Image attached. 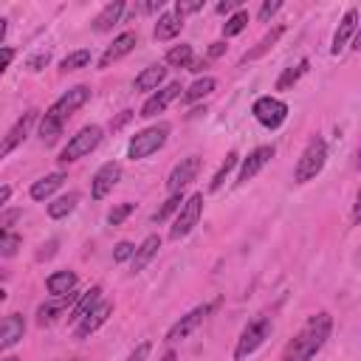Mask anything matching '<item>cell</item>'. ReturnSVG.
<instances>
[{"label": "cell", "mask_w": 361, "mask_h": 361, "mask_svg": "<svg viewBox=\"0 0 361 361\" xmlns=\"http://www.w3.org/2000/svg\"><path fill=\"white\" fill-rule=\"evenodd\" d=\"M102 302V285H93L87 293H82L79 299H76V307H73V313L68 316L71 322H79V319H85L96 305Z\"/></svg>", "instance_id": "obj_26"}, {"label": "cell", "mask_w": 361, "mask_h": 361, "mask_svg": "<svg viewBox=\"0 0 361 361\" xmlns=\"http://www.w3.org/2000/svg\"><path fill=\"white\" fill-rule=\"evenodd\" d=\"M307 68H310V62L307 59H302V62H296V65H290V68H285L282 73H279V79H276V90H290L305 73H307Z\"/></svg>", "instance_id": "obj_29"}, {"label": "cell", "mask_w": 361, "mask_h": 361, "mask_svg": "<svg viewBox=\"0 0 361 361\" xmlns=\"http://www.w3.org/2000/svg\"><path fill=\"white\" fill-rule=\"evenodd\" d=\"M164 361H178V355H175V350H169V353L164 355Z\"/></svg>", "instance_id": "obj_51"}, {"label": "cell", "mask_w": 361, "mask_h": 361, "mask_svg": "<svg viewBox=\"0 0 361 361\" xmlns=\"http://www.w3.org/2000/svg\"><path fill=\"white\" fill-rule=\"evenodd\" d=\"M135 45H138V34H135V31H124V34H118V37L104 48V54L99 56V68H110L116 59L127 56Z\"/></svg>", "instance_id": "obj_15"}, {"label": "cell", "mask_w": 361, "mask_h": 361, "mask_svg": "<svg viewBox=\"0 0 361 361\" xmlns=\"http://www.w3.org/2000/svg\"><path fill=\"white\" fill-rule=\"evenodd\" d=\"M133 254H135V245L130 240H121L113 248V262H127V259H133Z\"/></svg>", "instance_id": "obj_39"}, {"label": "cell", "mask_w": 361, "mask_h": 361, "mask_svg": "<svg viewBox=\"0 0 361 361\" xmlns=\"http://www.w3.org/2000/svg\"><path fill=\"white\" fill-rule=\"evenodd\" d=\"M20 234L17 231H8L6 226H0V257H14L17 248H20Z\"/></svg>", "instance_id": "obj_36"}, {"label": "cell", "mask_w": 361, "mask_h": 361, "mask_svg": "<svg viewBox=\"0 0 361 361\" xmlns=\"http://www.w3.org/2000/svg\"><path fill=\"white\" fill-rule=\"evenodd\" d=\"M118 178H121V164H116V161L102 164V166L96 169L93 180H90V197H93V200L107 197V195L113 192V186L118 183Z\"/></svg>", "instance_id": "obj_12"}, {"label": "cell", "mask_w": 361, "mask_h": 361, "mask_svg": "<svg viewBox=\"0 0 361 361\" xmlns=\"http://www.w3.org/2000/svg\"><path fill=\"white\" fill-rule=\"evenodd\" d=\"M62 183H65V175H62V172H51V175H45V178L34 180L31 189H28V195H31L34 200H48Z\"/></svg>", "instance_id": "obj_22"}, {"label": "cell", "mask_w": 361, "mask_h": 361, "mask_svg": "<svg viewBox=\"0 0 361 361\" xmlns=\"http://www.w3.org/2000/svg\"><path fill=\"white\" fill-rule=\"evenodd\" d=\"M76 299H79V293L71 290V293H65V296H54L51 302H42V305L37 307V324H39V327L54 324V322L68 310V305H73Z\"/></svg>", "instance_id": "obj_16"}, {"label": "cell", "mask_w": 361, "mask_h": 361, "mask_svg": "<svg viewBox=\"0 0 361 361\" xmlns=\"http://www.w3.org/2000/svg\"><path fill=\"white\" fill-rule=\"evenodd\" d=\"M200 8H203V0H178V3H175V14H178V17L195 14V11H200Z\"/></svg>", "instance_id": "obj_40"}, {"label": "cell", "mask_w": 361, "mask_h": 361, "mask_svg": "<svg viewBox=\"0 0 361 361\" xmlns=\"http://www.w3.org/2000/svg\"><path fill=\"white\" fill-rule=\"evenodd\" d=\"M90 59H93V56H90V51H87V48L71 51V54L59 62V71H62V73H68V71H82V68H87V65H90Z\"/></svg>", "instance_id": "obj_31"}, {"label": "cell", "mask_w": 361, "mask_h": 361, "mask_svg": "<svg viewBox=\"0 0 361 361\" xmlns=\"http://www.w3.org/2000/svg\"><path fill=\"white\" fill-rule=\"evenodd\" d=\"M133 214V203H118V206H113L110 212H107V223L110 226H118L121 220H127Z\"/></svg>", "instance_id": "obj_38"}, {"label": "cell", "mask_w": 361, "mask_h": 361, "mask_svg": "<svg viewBox=\"0 0 361 361\" xmlns=\"http://www.w3.org/2000/svg\"><path fill=\"white\" fill-rule=\"evenodd\" d=\"M200 214H203V192H195V195H189V197L183 200V206L178 209V217L172 220V228H169V240L186 237V234L197 226Z\"/></svg>", "instance_id": "obj_6"}, {"label": "cell", "mask_w": 361, "mask_h": 361, "mask_svg": "<svg viewBox=\"0 0 361 361\" xmlns=\"http://www.w3.org/2000/svg\"><path fill=\"white\" fill-rule=\"evenodd\" d=\"M110 316H113V302H99V305L85 316V319H79V322H76V330H73V333H76V338H90V336H93V333H96V330H99Z\"/></svg>", "instance_id": "obj_14"}, {"label": "cell", "mask_w": 361, "mask_h": 361, "mask_svg": "<svg viewBox=\"0 0 361 361\" xmlns=\"http://www.w3.org/2000/svg\"><path fill=\"white\" fill-rule=\"evenodd\" d=\"M324 161H327V144H324V138L316 135V138L305 147V152L299 155L296 169H293V180H296V183L313 180V178L324 169Z\"/></svg>", "instance_id": "obj_3"}, {"label": "cell", "mask_w": 361, "mask_h": 361, "mask_svg": "<svg viewBox=\"0 0 361 361\" xmlns=\"http://www.w3.org/2000/svg\"><path fill=\"white\" fill-rule=\"evenodd\" d=\"M37 113H39V110H25V113L11 124V130L0 138V158H6L8 152H14V149L28 138V133H31V127H34V121H37Z\"/></svg>", "instance_id": "obj_9"}, {"label": "cell", "mask_w": 361, "mask_h": 361, "mask_svg": "<svg viewBox=\"0 0 361 361\" xmlns=\"http://www.w3.org/2000/svg\"><path fill=\"white\" fill-rule=\"evenodd\" d=\"M76 203H79V195L76 192H68V195H62V197H56V200L48 203V217L51 220H62V217H68L76 209Z\"/></svg>", "instance_id": "obj_27"}, {"label": "cell", "mask_w": 361, "mask_h": 361, "mask_svg": "<svg viewBox=\"0 0 361 361\" xmlns=\"http://www.w3.org/2000/svg\"><path fill=\"white\" fill-rule=\"evenodd\" d=\"M234 8H240V0H223V3H217V11H220V14H228V11H234Z\"/></svg>", "instance_id": "obj_45"}, {"label": "cell", "mask_w": 361, "mask_h": 361, "mask_svg": "<svg viewBox=\"0 0 361 361\" xmlns=\"http://www.w3.org/2000/svg\"><path fill=\"white\" fill-rule=\"evenodd\" d=\"M180 206H183V192H175V195H169V197L164 200V206H161V209L152 214V223H164V220H166L172 212H178Z\"/></svg>", "instance_id": "obj_37"}, {"label": "cell", "mask_w": 361, "mask_h": 361, "mask_svg": "<svg viewBox=\"0 0 361 361\" xmlns=\"http://www.w3.org/2000/svg\"><path fill=\"white\" fill-rule=\"evenodd\" d=\"M166 79V68L164 65H147L138 76H135V90L147 93V90H158V85Z\"/></svg>", "instance_id": "obj_25"}, {"label": "cell", "mask_w": 361, "mask_h": 361, "mask_svg": "<svg viewBox=\"0 0 361 361\" xmlns=\"http://www.w3.org/2000/svg\"><path fill=\"white\" fill-rule=\"evenodd\" d=\"M226 51V42H212V48H209V56H220Z\"/></svg>", "instance_id": "obj_47"}, {"label": "cell", "mask_w": 361, "mask_h": 361, "mask_svg": "<svg viewBox=\"0 0 361 361\" xmlns=\"http://www.w3.org/2000/svg\"><path fill=\"white\" fill-rule=\"evenodd\" d=\"M121 14H124V3L121 0H116V3H107L99 14H96V20H93V31H99V34H104V31H110L118 20H121Z\"/></svg>", "instance_id": "obj_24"}, {"label": "cell", "mask_w": 361, "mask_h": 361, "mask_svg": "<svg viewBox=\"0 0 361 361\" xmlns=\"http://www.w3.org/2000/svg\"><path fill=\"white\" fill-rule=\"evenodd\" d=\"M197 172H200V158H197V155L180 158V164H175L172 172H169V178H166V189H169V195L183 192V189L197 178Z\"/></svg>", "instance_id": "obj_11"}, {"label": "cell", "mask_w": 361, "mask_h": 361, "mask_svg": "<svg viewBox=\"0 0 361 361\" xmlns=\"http://www.w3.org/2000/svg\"><path fill=\"white\" fill-rule=\"evenodd\" d=\"M180 82H169V85H164V87H158L144 104H141V118H152V116H158V113H164L166 110V104L172 102V99H178L180 96Z\"/></svg>", "instance_id": "obj_13"}, {"label": "cell", "mask_w": 361, "mask_h": 361, "mask_svg": "<svg viewBox=\"0 0 361 361\" xmlns=\"http://www.w3.org/2000/svg\"><path fill=\"white\" fill-rule=\"evenodd\" d=\"M282 34H285V28H282V25H276V28H271V31H268V34H265V37H262V39L257 42V48H251V51H245V54H243V62H251V59H259V56H262L265 51H271V48L276 45V39H279Z\"/></svg>", "instance_id": "obj_28"}, {"label": "cell", "mask_w": 361, "mask_h": 361, "mask_svg": "<svg viewBox=\"0 0 361 361\" xmlns=\"http://www.w3.org/2000/svg\"><path fill=\"white\" fill-rule=\"evenodd\" d=\"M48 62H51V54H48V51H42V54H37V56H31V59H28V71H42Z\"/></svg>", "instance_id": "obj_43"}, {"label": "cell", "mask_w": 361, "mask_h": 361, "mask_svg": "<svg viewBox=\"0 0 361 361\" xmlns=\"http://www.w3.org/2000/svg\"><path fill=\"white\" fill-rule=\"evenodd\" d=\"M3 361H20V358H14V355H11V358H3Z\"/></svg>", "instance_id": "obj_54"}, {"label": "cell", "mask_w": 361, "mask_h": 361, "mask_svg": "<svg viewBox=\"0 0 361 361\" xmlns=\"http://www.w3.org/2000/svg\"><path fill=\"white\" fill-rule=\"evenodd\" d=\"M217 87V82L212 79V76H203V79H195L192 85H189V90L183 93V99L186 102H197V99H206L212 90Z\"/></svg>", "instance_id": "obj_33"}, {"label": "cell", "mask_w": 361, "mask_h": 361, "mask_svg": "<svg viewBox=\"0 0 361 361\" xmlns=\"http://www.w3.org/2000/svg\"><path fill=\"white\" fill-rule=\"evenodd\" d=\"M237 161H240V155L237 152H228L226 158H223V164L217 166V172L212 175V183H209V192H217L223 183H226V178H228V172L237 166Z\"/></svg>", "instance_id": "obj_32"}, {"label": "cell", "mask_w": 361, "mask_h": 361, "mask_svg": "<svg viewBox=\"0 0 361 361\" xmlns=\"http://www.w3.org/2000/svg\"><path fill=\"white\" fill-rule=\"evenodd\" d=\"M203 68H206V62H203V59H192V62H189V71H195V73H200Z\"/></svg>", "instance_id": "obj_49"}, {"label": "cell", "mask_w": 361, "mask_h": 361, "mask_svg": "<svg viewBox=\"0 0 361 361\" xmlns=\"http://www.w3.org/2000/svg\"><path fill=\"white\" fill-rule=\"evenodd\" d=\"M8 197H11V186H0V209L8 203Z\"/></svg>", "instance_id": "obj_48"}, {"label": "cell", "mask_w": 361, "mask_h": 361, "mask_svg": "<svg viewBox=\"0 0 361 361\" xmlns=\"http://www.w3.org/2000/svg\"><path fill=\"white\" fill-rule=\"evenodd\" d=\"M130 118H133V110H124V113H121V116H118V118H116V121H113L110 127H113V130H118V127H124V124H127Z\"/></svg>", "instance_id": "obj_46"}, {"label": "cell", "mask_w": 361, "mask_h": 361, "mask_svg": "<svg viewBox=\"0 0 361 361\" xmlns=\"http://www.w3.org/2000/svg\"><path fill=\"white\" fill-rule=\"evenodd\" d=\"M166 138H169V124H166V121L152 124V127H147V130H141V133H135V135L130 138L127 155H130L133 161L149 158L152 152H158V149L166 144Z\"/></svg>", "instance_id": "obj_2"}, {"label": "cell", "mask_w": 361, "mask_h": 361, "mask_svg": "<svg viewBox=\"0 0 361 361\" xmlns=\"http://www.w3.org/2000/svg\"><path fill=\"white\" fill-rule=\"evenodd\" d=\"M279 8H282V3H279V0H265V3L259 6V14H257V17H259V23H268Z\"/></svg>", "instance_id": "obj_41"}, {"label": "cell", "mask_w": 361, "mask_h": 361, "mask_svg": "<svg viewBox=\"0 0 361 361\" xmlns=\"http://www.w3.org/2000/svg\"><path fill=\"white\" fill-rule=\"evenodd\" d=\"M251 113H254V118H257L262 127L276 130V127L288 118V104H285L282 99H276V96H259V99L251 104Z\"/></svg>", "instance_id": "obj_8"}, {"label": "cell", "mask_w": 361, "mask_h": 361, "mask_svg": "<svg viewBox=\"0 0 361 361\" xmlns=\"http://www.w3.org/2000/svg\"><path fill=\"white\" fill-rule=\"evenodd\" d=\"M99 141H102V127H99V124L82 127V130L65 144V149L59 152V164H73V161L90 155V152L99 147Z\"/></svg>", "instance_id": "obj_4"}, {"label": "cell", "mask_w": 361, "mask_h": 361, "mask_svg": "<svg viewBox=\"0 0 361 361\" xmlns=\"http://www.w3.org/2000/svg\"><path fill=\"white\" fill-rule=\"evenodd\" d=\"M180 31H183V17H178L175 11H164V14L158 17L155 28H152V37L164 42V39H175Z\"/></svg>", "instance_id": "obj_20"}, {"label": "cell", "mask_w": 361, "mask_h": 361, "mask_svg": "<svg viewBox=\"0 0 361 361\" xmlns=\"http://www.w3.org/2000/svg\"><path fill=\"white\" fill-rule=\"evenodd\" d=\"M23 336H25V319L20 313H8L6 319H0V350L14 347Z\"/></svg>", "instance_id": "obj_19"}, {"label": "cell", "mask_w": 361, "mask_h": 361, "mask_svg": "<svg viewBox=\"0 0 361 361\" xmlns=\"http://www.w3.org/2000/svg\"><path fill=\"white\" fill-rule=\"evenodd\" d=\"M62 121H56V118H51L48 113L42 116V121H39V138H42V144H54L56 138H59V133H62Z\"/></svg>", "instance_id": "obj_35"}, {"label": "cell", "mask_w": 361, "mask_h": 361, "mask_svg": "<svg viewBox=\"0 0 361 361\" xmlns=\"http://www.w3.org/2000/svg\"><path fill=\"white\" fill-rule=\"evenodd\" d=\"M155 8H161V0L158 3H141V11H155Z\"/></svg>", "instance_id": "obj_50"}, {"label": "cell", "mask_w": 361, "mask_h": 361, "mask_svg": "<svg viewBox=\"0 0 361 361\" xmlns=\"http://www.w3.org/2000/svg\"><path fill=\"white\" fill-rule=\"evenodd\" d=\"M11 59H14V48H0V76L6 73V68L11 65Z\"/></svg>", "instance_id": "obj_44"}, {"label": "cell", "mask_w": 361, "mask_h": 361, "mask_svg": "<svg viewBox=\"0 0 361 361\" xmlns=\"http://www.w3.org/2000/svg\"><path fill=\"white\" fill-rule=\"evenodd\" d=\"M274 158V147H268V144H262V147H257L254 152H248V158L243 161V166H240V175H237V183H248L257 172H262L265 166H268V161Z\"/></svg>", "instance_id": "obj_17"}, {"label": "cell", "mask_w": 361, "mask_h": 361, "mask_svg": "<svg viewBox=\"0 0 361 361\" xmlns=\"http://www.w3.org/2000/svg\"><path fill=\"white\" fill-rule=\"evenodd\" d=\"M245 25H248V11H234L231 17H226V23H223V37L228 39V37H237V34H243L245 31Z\"/></svg>", "instance_id": "obj_34"}, {"label": "cell", "mask_w": 361, "mask_h": 361, "mask_svg": "<svg viewBox=\"0 0 361 361\" xmlns=\"http://www.w3.org/2000/svg\"><path fill=\"white\" fill-rule=\"evenodd\" d=\"M3 37H6V20H0V45H3Z\"/></svg>", "instance_id": "obj_52"}, {"label": "cell", "mask_w": 361, "mask_h": 361, "mask_svg": "<svg viewBox=\"0 0 361 361\" xmlns=\"http://www.w3.org/2000/svg\"><path fill=\"white\" fill-rule=\"evenodd\" d=\"M158 248H161V237L158 234H149V237H144V243L141 245H135V254H133V274H138V271H144L147 265H149V259L158 254Z\"/></svg>", "instance_id": "obj_21"}, {"label": "cell", "mask_w": 361, "mask_h": 361, "mask_svg": "<svg viewBox=\"0 0 361 361\" xmlns=\"http://www.w3.org/2000/svg\"><path fill=\"white\" fill-rule=\"evenodd\" d=\"M358 34V8H350L344 17H341V23H338V28H336V34H333V45H330V51H333V56H338L347 45H350V39Z\"/></svg>", "instance_id": "obj_18"}, {"label": "cell", "mask_w": 361, "mask_h": 361, "mask_svg": "<svg viewBox=\"0 0 361 361\" xmlns=\"http://www.w3.org/2000/svg\"><path fill=\"white\" fill-rule=\"evenodd\" d=\"M76 282H79V276L73 271H54L45 279V288H48L51 296H65V293H71L76 288Z\"/></svg>", "instance_id": "obj_23"}, {"label": "cell", "mask_w": 361, "mask_h": 361, "mask_svg": "<svg viewBox=\"0 0 361 361\" xmlns=\"http://www.w3.org/2000/svg\"><path fill=\"white\" fill-rule=\"evenodd\" d=\"M149 350H152V344H149V341H141L124 361H147V358H149Z\"/></svg>", "instance_id": "obj_42"}, {"label": "cell", "mask_w": 361, "mask_h": 361, "mask_svg": "<svg viewBox=\"0 0 361 361\" xmlns=\"http://www.w3.org/2000/svg\"><path fill=\"white\" fill-rule=\"evenodd\" d=\"M87 99H90V87H87V85H73V87H68V90L48 107V116L65 124L68 116H73L82 104H87Z\"/></svg>", "instance_id": "obj_7"}, {"label": "cell", "mask_w": 361, "mask_h": 361, "mask_svg": "<svg viewBox=\"0 0 361 361\" xmlns=\"http://www.w3.org/2000/svg\"><path fill=\"white\" fill-rule=\"evenodd\" d=\"M164 62L169 68H189V62H192V45L189 42H180V45L169 48L166 56H164Z\"/></svg>", "instance_id": "obj_30"}, {"label": "cell", "mask_w": 361, "mask_h": 361, "mask_svg": "<svg viewBox=\"0 0 361 361\" xmlns=\"http://www.w3.org/2000/svg\"><path fill=\"white\" fill-rule=\"evenodd\" d=\"M330 330H333V316L330 313H313L302 324V330L285 344L282 361H310L327 344Z\"/></svg>", "instance_id": "obj_1"}, {"label": "cell", "mask_w": 361, "mask_h": 361, "mask_svg": "<svg viewBox=\"0 0 361 361\" xmlns=\"http://www.w3.org/2000/svg\"><path fill=\"white\" fill-rule=\"evenodd\" d=\"M0 302H6V290L3 288H0Z\"/></svg>", "instance_id": "obj_53"}, {"label": "cell", "mask_w": 361, "mask_h": 361, "mask_svg": "<svg viewBox=\"0 0 361 361\" xmlns=\"http://www.w3.org/2000/svg\"><path fill=\"white\" fill-rule=\"evenodd\" d=\"M209 310H212V305H197V307H192L186 316H180L169 330H166V336H164V341H169V344H175V341H180V338H186L189 333H195L200 324H203V319L209 316Z\"/></svg>", "instance_id": "obj_10"}, {"label": "cell", "mask_w": 361, "mask_h": 361, "mask_svg": "<svg viewBox=\"0 0 361 361\" xmlns=\"http://www.w3.org/2000/svg\"><path fill=\"white\" fill-rule=\"evenodd\" d=\"M268 336H271V319H268V316H259V319L248 322V324L243 327L237 344H234V358H237V361L248 358L257 347H262V341H265Z\"/></svg>", "instance_id": "obj_5"}]
</instances>
